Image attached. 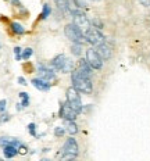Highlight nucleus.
I'll return each mask as SVG.
<instances>
[{
	"label": "nucleus",
	"mask_w": 150,
	"mask_h": 161,
	"mask_svg": "<svg viewBox=\"0 0 150 161\" xmlns=\"http://www.w3.org/2000/svg\"><path fill=\"white\" fill-rule=\"evenodd\" d=\"M67 103H68V104L72 107V110H74L76 114H79V113L82 111V102H81V97H79L78 90H76L74 86L67 90Z\"/></svg>",
	"instance_id": "obj_5"
},
{
	"label": "nucleus",
	"mask_w": 150,
	"mask_h": 161,
	"mask_svg": "<svg viewBox=\"0 0 150 161\" xmlns=\"http://www.w3.org/2000/svg\"><path fill=\"white\" fill-rule=\"evenodd\" d=\"M68 3H69V7H71V10L83 8V7H85V4H83L81 0H68Z\"/></svg>",
	"instance_id": "obj_18"
},
{
	"label": "nucleus",
	"mask_w": 150,
	"mask_h": 161,
	"mask_svg": "<svg viewBox=\"0 0 150 161\" xmlns=\"http://www.w3.org/2000/svg\"><path fill=\"white\" fill-rule=\"evenodd\" d=\"M8 117H10V115H7V114H4V115H2V118H0V121H7V119H8Z\"/></svg>",
	"instance_id": "obj_29"
},
{
	"label": "nucleus",
	"mask_w": 150,
	"mask_h": 161,
	"mask_svg": "<svg viewBox=\"0 0 150 161\" xmlns=\"http://www.w3.org/2000/svg\"><path fill=\"white\" fill-rule=\"evenodd\" d=\"M85 39H86V42L91 43V45L95 46V47L106 42L104 36H103V33L99 31V28H92V26L85 32Z\"/></svg>",
	"instance_id": "obj_7"
},
{
	"label": "nucleus",
	"mask_w": 150,
	"mask_h": 161,
	"mask_svg": "<svg viewBox=\"0 0 150 161\" xmlns=\"http://www.w3.org/2000/svg\"><path fill=\"white\" fill-rule=\"evenodd\" d=\"M3 153H4L6 158H13L18 153V147H15L14 145H6L4 149H3Z\"/></svg>",
	"instance_id": "obj_15"
},
{
	"label": "nucleus",
	"mask_w": 150,
	"mask_h": 161,
	"mask_svg": "<svg viewBox=\"0 0 150 161\" xmlns=\"http://www.w3.org/2000/svg\"><path fill=\"white\" fill-rule=\"evenodd\" d=\"M11 29H13V32H14V33H17V35H22V33L25 32L24 26L19 24V22H13V24H11Z\"/></svg>",
	"instance_id": "obj_17"
},
{
	"label": "nucleus",
	"mask_w": 150,
	"mask_h": 161,
	"mask_svg": "<svg viewBox=\"0 0 150 161\" xmlns=\"http://www.w3.org/2000/svg\"><path fill=\"white\" fill-rule=\"evenodd\" d=\"M76 114L74 110H72V107L68 104V103H64V104H61V108H60V117H61L65 121H74L76 118Z\"/></svg>",
	"instance_id": "obj_9"
},
{
	"label": "nucleus",
	"mask_w": 150,
	"mask_h": 161,
	"mask_svg": "<svg viewBox=\"0 0 150 161\" xmlns=\"http://www.w3.org/2000/svg\"><path fill=\"white\" fill-rule=\"evenodd\" d=\"M32 85L35 86L36 89L42 90V92H47L50 89V83H47V80H43L41 78H35L32 79Z\"/></svg>",
	"instance_id": "obj_13"
},
{
	"label": "nucleus",
	"mask_w": 150,
	"mask_h": 161,
	"mask_svg": "<svg viewBox=\"0 0 150 161\" xmlns=\"http://www.w3.org/2000/svg\"><path fill=\"white\" fill-rule=\"evenodd\" d=\"M38 75H39V78L41 79L47 80V82L54 80V78H56L53 69H50V68H47V67H45V65H41V64L38 65Z\"/></svg>",
	"instance_id": "obj_10"
},
{
	"label": "nucleus",
	"mask_w": 150,
	"mask_h": 161,
	"mask_svg": "<svg viewBox=\"0 0 150 161\" xmlns=\"http://www.w3.org/2000/svg\"><path fill=\"white\" fill-rule=\"evenodd\" d=\"M64 132H65V129H64V128H57V129H56V135H57V136L64 135Z\"/></svg>",
	"instance_id": "obj_25"
},
{
	"label": "nucleus",
	"mask_w": 150,
	"mask_h": 161,
	"mask_svg": "<svg viewBox=\"0 0 150 161\" xmlns=\"http://www.w3.org/2000/svg\"><path fill=\"white\" fill-rule=\"evenodd\" d=\"M76 71L79 74H82V75L85 76H91L92 75V67L89 65V63L85 60H79L78 61V67H76Z\"/></svg>",
	"instance_id": "obj_11"
},
{
	"label": "nucleus",
	"mask_w": 150,
	"mask_h": 161,
	"mask_svg": "<svg viewBox=\"0 0 150 161\" xmlns=\"http://www.w3.org/2000/svg\"><path fill=\"white\" fill-rule=\"evenodd\" d=\"M86 61L93 69H100L103 67V58L100 57L96 49H88L86 50Z\"/></svg>",
	"instance_id": "obj_8"
},
{
	"label": "nucleus",
	"mask_w": 150,
	"mask_h": 161,
	"mask_svg": "<svg viewBox=\"0 0 150 161\" xmlns=\"http://www.w3.org/2000/svg\"><path fill=\"white\" fill-rule=\"evenodd\" d=\"M54 3H56L57 8L61 13H64V14H68V13H71V7H69L68 0H54Z\"/></svg>",
	"instance_id": "obj_14"
},
{
	"label": "nucleus",
	"mask_w": 150,
	"mask_h": 161,
	"mask_svg": "<svg viewBox=\"0 0 150 161\" xmlns=\"http://www.w3.org/2000/svg\"><path fill=\"white\" fill-rule=\"evenodd\" d=\"M6 104H7V103H6V100H0V111H4V110H6Z\"/></svg>",
	"instance_id": "obj_26"
},
{
	"label": "nucleus",
	"mask_w": 150,
	"mask_h": 161,
	"mask_svg": "<svg viewBox=\"0 0 150 161\" xmlns=\"http://www.w3.org/2000/svg\"><path fill=\"white\" fill-rule=\"evenodd\" d=\"M32 54H33V50H32V49H25L24 53H22V58H24V60H28Z\"/></svg>",
	"instance_id": "obj_22"
},
{
	"label": "nucleus",
	"mask_w": 150,
	"mask_h": 161,
	"mask_svg": "<svg viewBox=\"0 0 150 161\" xmlns=\"http://www.w3.org/2000/svg\"><path fill=\"white\" fill-rule=\"evenodd\" d=\"M18 82H19V85H26V82H25L24 78H18Z\"/></svg>",
	"instance_id": "obj_28"
},
{
	"label": "nucleus",
	"mask_w": 150,
	"mask_h": 161,
	"mask_svg": "<svg viewBox=\"0 0 150 161\" xmlns=\"http://www.w3.org/2000/svg\"><path fill=\"white\" fill-rule=\"evenodd\" d=\"M71 15H72V24H75L78 28H81L83 32H86L89 28H91V21L88 19L85 13H82L79 8L71 10Z\"/></svg>",
	"instance_id": "obj_4"
},
{
	"label": "nucleus",
	"mask_w": 150,
	"mask_h": 161,
	"mask_svg": "<svg viewBox=\"0 0 150 161\" xmlns=\"http://www.w3.org/2000/svg\"><path fill=\"white\" fill-rule=\"evenodd\" d=\"M71 80H72V86L78 90V92H82V93H92V80H91V76H85L82 74H79L78 71H72L71 74Z\"/></svg>",
	"instance_id": "obj_1"
},
{
	"label": "nucleus",
	"mask_w": 150,
	"mask_h": 161,
	"mask_svg": "<svg viewBox=\"0 0 150 161\" xmlns=\"http://www.w3.org/2000/svg\"><path fill=\"white\" fill-rule=\"evenodd\" d=\"M64 32H65V36L71 40L72 43H82L86 42L85 39V33L81 28H78L75 24H68L64 28Z\"/></svg>",
	"instance_id": "obj_3"
},
{
	"label": "nucleus",
	"mask_w": 150,
	"mask_h": 161,
	"mask_svg": "<svg viewBox=\"0 0 150 161\" xmlns=\"http://www.w3.org/2000/svg\"><path fill=\"white\" fill-rule=\"evenodd\" d=\"M96 50H97V53L103 60H108L110 57H111V49H110V46L106 42L102 43V45H99V46H96Z\"/></svg>",
	"instance_id": "obj_12"
},
{
	"label": "nucleus",
	"mask_w": 150,
	"mask_h": 161,
	"mask_svg": "<svg viewBox=\"0 0 150 161\" xmlns=\"http://www.w3.org/2000/svg\"><path fill=\"white\" fill-rule=\"evenodd\" d=\"M14 54H15V58L19 61V60L22 58V54H21V47H15V49H14Z\"/></svg>",
	"instance_id": "obj_23"
},
{
	"label": "nucleus",
	"mask_w": 150,
	"mask_h": 161,
	"mask_svg": "<svg viewBox=\"0 0 150 161\" xmlns=\"http://www.w3.org/2000/svg\"><path fill=\"white\" fill-rule=\"evenodd\" d=\"M71 50H72V54L81 56L82 54V45H81V43H74V45H72V47H71Z\"/></svg>",
	"instance_id": "obj_19"
},
{
	"label": "nucleus",
	"mask_w": 150,
	"mask_h": 161,
	"mask_svg": "<svg viewBox=\"0 0 150 161\" xmlns=\"http://www.w3.org/2000/svg\"><path fill=\"white\" fill-rule=\"evenodd\" d=\"M52 65H53L54 69H57V71H60V72H64V74L71 72L72 68H74V63L64 54L56 56L52 60Z\"/></svg>",
	"instance_id": "obj_2"
},
{
	"label": "nucleus",
	"mask_w": 150,
	"mask_h": 161,
	"mask_svg": "<svg viewBox=\"0 0 150 161\" xmlns=\"http://www.w3.org/2000/svg\"><path fill=\"white\" fill-rule=\"evenodd\" d=\"M141 3L143 6H150V0H141Z\"/></svg>",
	"instance_id": "obj_27"
},
{
	"label": "nucleus",
	"mask_w": 150,
	"mask_h": 161,
	"mask_svg": "<svg viewBox=\"0 0 150 161\" xmlns=\"http://www.w3.org/2000/svg\"><path fill=\"white\" fill-rule=\"evenodd\" d=\"M35 124H29L28 125V130H29V133H31L32 136H36V132H35Z\"/></svg>",
	"instance_id": "obj_24"
},
{
	"label": "nucleus",
	"mask_w": 150,
	"mask_h": 161,
	"mask_svg": "<svg viewBox=\"0 0 150 161\" xmlns=\"http://www.w3.org/2000/svg\"><path fill=\"white\" fill-rule=\"evenodd\" d=\"M78 156V143L74 137L67 139L64 147H63V160H71Z\"/></svg>",
	"instance_id": "obj_6"
},
{
	"label": "nucleus",
	"mask_w": 150,
	"mask_h": 161,
	"mask_svg": "<svg viewBox=\"0 0 150 161\" xmlns=\"http://www.w3.org/2000/svg\"><path fill=\"white\" fill-rule=\"evenodd\" d=\"M19 97L22 99L21 106H22V107H26V106H28V103H29V96H28V93H25V92L19 93Z\"/></svg>",
	"instance_id": "obj_21"
},
{
	"label": "nucleus",
	"mask_w": 150,
	"mask_h": 161,
	"mask_svg": "<svg viewBox=\"0 0 150 161\" xmlns=\"http://www.w3.org/2000/svg\"><path fill=\"white\" fill-rule=\"evenodd\" d=\"M67 132L71 133V135H74V133L78 132V126H76V124L74 121H67Z\"/></svg>",
	"instance_id": "obj_16"
},
{
	"label": "nucleus",
	"mask_w": 150,
	"mask_h": 161,
	"mask_svg": "<svg viewBox=\"0 0 150 161\" xmlns=\"http://www.w3.org/2000/svg\"><path fill=\"white\" fill-rule=\"evenodd\" d=\"M50 13H52V8H50V6L49 4H45V6H43V11H42V14H41V18L42 19H46L50 15Z\"/></svg>",
	"instance_id": "obj_20"
}]
</instances>
